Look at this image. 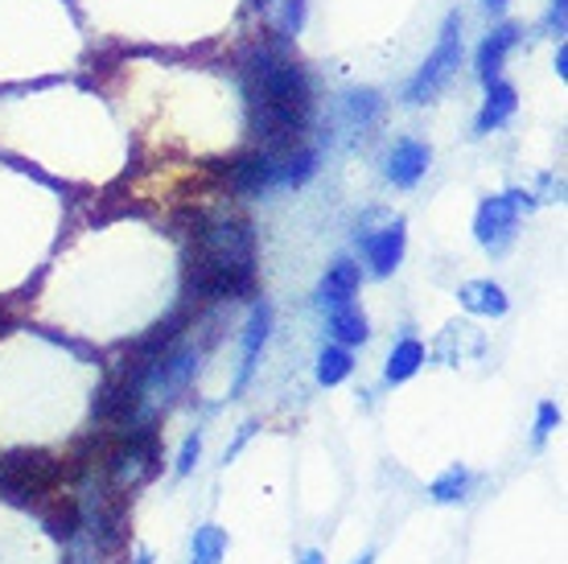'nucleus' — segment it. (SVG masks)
<instances>
[{
  "mask_svg": "<svg viewBox=\"0 0 568 564\" xmlns=\"http://www.w3.org/2000/svg\"><path fill=\"white\" fill-rule=\"evenodd\" d=\"M297 564H326V556H322L317 548H310V552H301V561H297Z\"/></svg>",
  "mask_w": 568,
  "mask_h": 564,
  "instance_id": "nucleus-28",
  "label": "nucleus"
},
{
  "mask_svg": "<svg viewBox=\"0 0 568 564\" xmlns=\"http://www.w3.org/2000/svg\"><path fill=\"white\" fill-rule=\"evenodd\" d=\"M428 165H433V149L425 141H416V137H399L384 157V178L396 190H416L425 182Z\"/></svg>",
  "mask_w": 568,
  "mask_h": 564,
  "instance_id": "nucleus-9",
  "label": "nucleus"
},
{
  "mask_svg": "<svg viewBox=\"0 0 568 564\" xmlns=\"http://www.w3.org/2000/svg\"><path fill=\"white\" fill-rule=\"evenodd\" d=\"M483 9H486L490 17H498L503 9H507V0H483Z\"/></svg>",
  "mask_w": 568,
  "mask_h": 564,
  "instance_id": "nucleus-29",
  "label": "nucleus"
},
{
  "mask_svg": "<svg viewBox=\"0 0 568 564\" xmlns=\"http://www.w3.org/2000/svg\"><path fill=\"white\" fill-rule=\"evenodd\" d=\"M199 457H202V433H190V437L182 441V450H178L173 474H178V479H185V474H194V466H199Z\"/></svg>",
  "mask_w": 568,
  "mask_h": 564,
  "instance_id": "nucleus-23",
  "label": "nucleus"
},
{
  "mask_svg": "<svg viewBox=\"0 0 568 564\" xmlns=\"http://www.w3.org/2000/svg\"><path fill=\"white\" fill-rule=\"evenodd\" d=\"M519 46V26H498L490 29L483 42H478V54H474V74L486 83L503 79V67H507V54Z\"/></svg>",
  "mask_w": 568,
  "mask_h": 564,
  "instance_id": "nucleus-12",
  "label": "nucleus"
},
{
  "mask_svg": "<svg viewBox=\"0 0 568 564\" xmlns=\"http://www.w3.org/2000/svg\"><path fill=\"white\" fill-rule=\"evenodd\" d=\"M469 482H474V474H469L466 466H449L440 479H433V486H428V498L437 503V507H449V503H462L469 494Z\"/></svg>",
  "mask_w": 568,
  "mask_h": 564,
  "instance_id": "nucleus-19",
  "label": "nucleus"
},
{
  "mask_svg": "<svg viewBox=\"0 0 568 564\" xmlns=\"http://www.w3.org/2000/svg\"><path fill=\"white\" fill-rule=\"evenodd\" d=\"M457 67H462V13H449L437 33V46L428 50V58L420 62V71H416L413 79H408V87H404V103H413V108L433 103V99L449 87Z\"/></svg>",
  "mask_w": 568,
  "mask_h": 564,
  "instance_id": "nucleus-6",
  "label": "nucleus"
},
{
  "mask_svg": "<svg viewBox=\"0 0 568 564\" xmlns=\"http://www.w3.org/2000/svg\"><path fill=\"white\" fill-rule=\"evenodd\" d=\"M129 564H153V552L144 548V544H136V548H132V556H129Z\"/></svg>",
  "mask_w": 568,
  "mask_h": 564,
  "instance_id": "nucleus-27",
  "label": "nucleus"
},
{
  "mask_svg": "<svg viewBox=\"0 0 568 564\" xmlns=\"http://www.w3.org/2000/svg\"><path fill=\"white\" fill-rule=\"evenodd\" d=\"M227 548H231L227 527L202 523V527H194V536H190V564H223L227 561Z\"/></svg>",
  "mask_w": 568,
  "mask_h": 564,
  "instance_id": "nucleus-17",
  "label": "nucleus"
},
{
  "mask_svg": "<svg viewBox=\"0 0 568 564\" xmlns=\"http://www.w3.org/2000/svg\"><path fill=\"white\" fill-rule=\"evenodd\" d=\"M565 21H568V0H548V13H544V33L565 38Z\"/></svg>",
  "mask_w": 568,
  "mask_h": 564,
  "instance_id": "nucleus-24",
  "label": "nucleus"
},
{
  "mask_svg": "<svg viewBox=\"0 0 568 564\" xmlns=\"http://www.w3.org/2000/svg\"><path fill=\"white\" fill-rule=\"evenodd\" d=\"M317 173V149L313 144H301V149H288V153H268V149H252V153L235 157L223 178H227V190L243 202L252 198H268L281 194V190H297Z\"/></svg>",
  "mask_w": 568,
  "mask_h": 564,
  "instance_id": "nucleus-3",
  "label": "nucleus"
},
{
  "mask_svg": "<svg viewBox=\"0 0 568 564\" xmlns=\"http://www.w3.org/2000/svg\"><path fill=\"white\" fill-rule=\"evenodd\" d=\"M519 108V91H515L507 79H495V83H486V99H483V112L474 120V137H490L498 128L507 124Z\"/></svg>",
  "mask_w": 568,
  "mask_h": 564,
  "instance_id": "nucleus-13",
  "label": "nucleus"
},
{
  "mask_svg": "<svg viewBox=\"0 0 568 564\" xmlns=\"http://www.w3.org/2000/svg\"><path fill=\"white\" fill-rule=\"evenodd\" d=\"M425 342L420 339H399L396 346H392V354H387V367H384V380L396 387V383H408L416 375V371L425 367Z\"/></svg>",
  "mask_w": 568,
  "mask_h": 564,
  "instance_id": "nucleus-16",
  "label": "nucleus"
},
{
  "mask_svg": "<svg viewBox=\"0 0 568 564\" xmlns=\"http://www.w3.org/2000/svg\"><path fill=\"white\" fill-rule=\"evenodd\" d=\"M326 325H329V339L342 342V346H351V351L371 339V322H367V313L358 310V301H346V305L326 310Z\"/></svg>",
  "mask_w": 568,
  "mask_h": 564,
  "instance_id": "nucleus-15",
  "label": "nucleus"
},
{
  "mask_svg": "<svg viewBox=\"0 0 568 564\" xmlns=\"http://www.w3.org/2000/svg\"><path fill=\"white\" fill-rule=\"evenodd\" d=\"M268 334H272V305H268V301H256V305H252V313H247V322H243L240 367H235L231 395L247 392V383H252V375H256V367H260V354H264V346H268Z\"/></svg>",
  "mask_w": 568,
  "mask_h": 564,
  "instance_id": "nucleus-8",
  "label": "nucleus"
},
{
  "mask_svg": "<svg viewBox=\"0 0 568 564\" xmlns=\"http://www.w3.org/2000/svg\"><path fill=\"white\" fill-rule=\"evenodd\" d=\"M305 17H310V4H305V0H281L276 33H284V38H297L301 29H305Z\"/></svg>",
  "mask_w": 568,
  "mask_h": 564,
  "instance_id": "nucleus-21",
  "label": "nucleus"
},
{
  "mask_svg": "<svg viewBox=\"0 0 568 564\" xmlns=\"http://www.w3.org/2000/svg\"><path fill=\"white\" fill-rule=\"evenodd\" d=\"M536 202L527 190H503V194H490L478 202V214H474V240L483 243L490 255H503L519 235V219L531 211Z\"/></svg>",
  "mask_w": 568,
  "mask_h": 564,
  "instance_id": "nucleus-7",
  "label": "nucleus"
},
{
  "mask_svg": "<svg viewBox=\"0 0 568 564\" xmlns=\"http://www.w3.org/2000/svg\"><path fill=\"white\" fill-rule=\"evenodd\" d=\"M355 248H358V269L363 276H392V272L404 264V252H408V223L399 214L387 211H371L358 219L355 231Z\"/></svg>",
  "mask_w": 568,
  "mask_h": 564,
  "instance_id": "nucleus-5",
  "label": "nucleus"
},
{
  "mask_svg": "<svg viewBox=\"0 0 568 564\" xmlns=\"http://www.w3.org/2000/svg\"><path fill=\"white\" fill-rule=\"evenodd\" d=\"M560 421H565L560 404H556V400H544L540 409H536V429H531V441H536V445H544V441H548L556 429H560Z\"/></svg>",
  "mask_w": 568,
  "mask_h": 564,
  "instance_id": "nucleus-22",
  "label": "nucleus"
},
{
  "mask_svg": "<svg viewBox=\"0 0 568 564\" xmlns=\"http://www.w3.org/2000/svg\"><path fill=\"white\" fill-rule=\"evenodd\" d=\"M457 301H462V310L474 313V318H503V313L511 310L507 289L495 281H466L457 289Z\"/></svg>",
  "mask_w": 568,
  "mask_h": 564,
  "instance_id": "nucleus-14",
  "label": "nucleus"
},
{
  "mask_svg": "<svg viewBox=\"0 0 568 564\" xmlns=\"http://www.w3.org/2000/svg\"><path fill=\"white\" fill-rule=\"evenodd\" d=\"M556 74H560V79H568V46L565 42L556 46Z\"/></svg>",
  "mask_w": 568,
  "mask_h": 564,
  "instance_id": "nucleus-26",
  "label": "nucleus"
},
{
  "mask_svg": "<svg viewBox=\"0 0 568 564\" xmlns=\"http://www.w3.org/2000/svg\"><path fill=\"white\" fill-rule=\"evenodd\" d=\"M358 289H363V269H358V260L351 255H338L334 264L326 269V276L317 281V310H334V305H346V301H355Z\"/></svg>",
  "mask_w": 568,
  "mask_h": 564,
  "instance_id": "nucleus-11",
  "label": "nucleus"
},
{
  "mask_svg": "<svg viewBox=\"0 0 568 564\" xmlns=\"http://www.w3.org/2000/svg\"><path fill=\"white\" fill-rule=\"evenodd\" d=\"M252 433H256V424L247 421V424H243V429H240V433H235V441H231V445H227V453H223V462H235V457H240L243 445L252 441Z\"/></svg>",
  "mask_w": 568,
  "mask_h": 564,
  "instance_id": "nucleus-25",
  "label": "nucleus"
},
{
  "mask_svg": "<svg viewBox=\"0 0 568 564\" xmlns=\"http://www.w3.org/2000/svg\"><path fill=\"white\" fill-rule=\"evenodd\" d=\"M256 296V231L240 214H190L182 301L194 310Z\"/></svg>",
  "mask_w": 568,
  "mask_h": 564,
  "instance_id": "nucleus-2",
  "label": "nucleus"
},
{
  "mask_svg": "<svg viewBox=\"0 0 568 564\" xmlns=\"http://www.w3.org/2000/svg\"><path fill=\"white\" fill-rule=\"evenodd\" d=\"M100 470H103V482L115 494H124V498L144 491L161 474V437H156V429L112 437V445H103L100 453Z\"/></svg>",
  "mask_w": 568,
  "mask_h": 564,
  "instance_id": "nucleus-4",
  "label": "nucleus"
},
{
  "mask_svg": "<svg viewBox=\"0 0 568 564\" xmlns=\"http://www.w3.org/2000/svg\"><path fill=\"white\" fill-rule=\"evenodd\" d=\"M355 564H375V556H371V552H363V556H358Z\"/></svg>",
  "mask_w": 568,
  "mask_h": 564,
  "instance_id": "nucleus-30",
  "label": "nucleus"
},
{
  "mask_svg": "<svg viewBox=\"0 0 568 564\" xmlns=\"http://www.w3.org/2000/svg\"><path fill=\"white\" fill-rule=\"evenodd\" d=\"M384 112V95L379 91H371V87H355V91H342L338 103H334V120L346 137H363L367 128H375Z\"/></svg>",
  "mask_w": 568,
  "mask_h": 564,
  "instance_id": "nucleus-10",
  "label": "nucleus"
},
{
  "mask_svg": "<svg viewBox=\"0 0 568 564\" xmlns=\"http://www.w3.org/2000/svg\"><path fill=\"white\" fill-rule=\"evenodd\" d=\"M108 556H112V552H103L87 532H74V536L67 540V561L62 564H108Z\"/></svg>",
  "mask_w": 568,
  "mask_h": 564,
  "instance_id": "nucleus-20",
  "label": "nucleus"
},
{
  "mask_svg": "<svg viewBox=\"0 0 568 564\" xmlns=\"http://www.w3.org/2000/svg\"><path fill=\"white\" fill-rule=\"evenodd\" d=\"M317 383L322 387H338V383L351 380V371H355V351L351 346H342V342H326L322 351H317Z\"/></svg>",
  "mask_w": 568,
  "mask_h": 564,
  "instance_id": "nucleus-18",
  "label": "nucleus"
},
{
  "mask_svg": "<svg viewBox=\"0 0 568 564\" xmlns=\"http://www.w3.org/2000/svg\"><path fill=\"white\" fill-rule=\"evenodd\" d=\"M243 95H247V132L256 149L288 153L310 144V124L317 112L313 79L284 46H252L240 58Z\"/></svg>",
  "mask_w": 568,
  "mask_h": 564,
  "instance_id": "nucleus-1",
  "label": "nucleus"
}]
</instances>
